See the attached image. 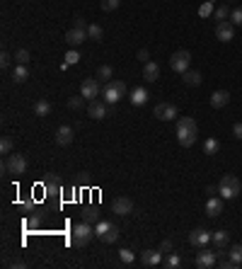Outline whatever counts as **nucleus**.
<instances>
[{"label": "nucleus", "mask_w": 242, "mask_h": 269, "mask_svg": "<svg viewBox=\"0 0 242 269\" xmlns=\"http://www.w3.org/2000/svg\"><path fill=\"white\" fill-rule=\"evenodd\" d=\"M196 136H199V124L191 117L177 119V141H180V145H184V148L194 145L196 143Z\"/></svg>", "instance_id": "obj_1"}, {"label": "nucleus", "mask_w": 242, "mask_h": 269, "mask_svg": "<svg viewBox=\"0 0 242 269\" xmlns=\"http://www.w3.org/2000/svg\"><path fill=\"white\" fill-rule=\"evenodd\" d=\"M240 192H242L240 177H235V175H223V177H221V182H218V194H221L223 199H235Z\"/></svg>", "instance_id": "obj_2"}, {"label": "nucleus", "mask_w": 242, "mask_h": 269, "mask_svg": "<svg viewBox=\"0 0 242 269\" xmlns=\"http://www.w3.org/2000/svg\"><path fill=\"white\" fill-rule=\"evenodd\" d=\"M102 97H104L107 104H117L119 100L126 97V83L123 80H109L107 87L102 90Z\"/></svg>", "instance_id": "obj_3"}, {"label": "nucleus", "mask_w": 242, "mask_h": 269, "mask_svg": "<svg viewBox=\"0 0 242 269\" xmlns=\"http://www.w3.org/2000/svg\"><path fill=\"white\" fill-rule=\"evenodd\" d=\"M92 235H95V228H92V223L82 221V223L73 226V245H75V248H85V245L92 240Z\"/></svg>", "instance_id": "obj_4"}, {"label": "nucleus", "mask_w": 242, "mask_h": 269, "mask_svg": "<svg viewBox=\"0 0 242 269\" xmlns=\"http://www.w3.org/2000/svg\"><path fill=\"white\" fill-rule=\"evenodd\" d=\"M2 170L10 172V175H24V170H27V160H24V155H20V153H10V155L5 158Z\"/></svg>", "instance_id": "obj_5"}, {"label": "nucleus", "mask_w": 242, "mask_h": 269, "mask_svg": "<svg viewBox=\"0 0 242 269\" xmlns=\"http://www.w3.org/2000/svg\"><path fill=\"white\" fill-rule=\"evenodd\" d=\"M189 63H191V54L189 51H175L172 56H170V68L175 70V73H184V70H189Z\"/></svg>", "instance_id": "obj_6"}, {"label": "nucleus", "mask_w": 242, "mask_h": 269, "mask_svg": "<svg viewBox=\"0 0 242 269\" xmlns=\"http://www.w3.org/2000/svg\"><path fill=\"white\" fill-rule=\"evenodd\" d=\"M153 117H158L160 122H172V119H177V107L170 102H160V104H155Z\"/></svg>", "instance_id": "obj_7"}, {"label": "nucleus", "mask_w": 242, "mask_h": 269, "mask_svg": "<svg viewBox=\"0 0 242 269\" xmlns=\"http://www.w3.org/2000/svg\"><path fill=\"white\" fill-rule=\"evenodd\" d=\"M199 269H211L218 265V252H211V250H203L201 248V252H196V262H194Z\"/></svg>", "instance_id": "obj_8"}, {"label": "nucleus", "mask_w": 242, "mask_h": 269, "mask_svg": "<svg viewBox=\"0 0 242 269\" xmlns=\"http://www.w3.org/2000/svg\"><path fill=\"white\" fill-rule=\"evenodd\" d=\"M211 235H213V233H208V230H203V228H196V230L189 233V245L201 250V248H206V245L211 243Z\"/></svg>", "instance_id": "obj_9"}, {"label": "nucleus", "mask_w": 242, "mask_h": 269, "mask_svg": "<svg viewBox=\"0 0 242 269\" xmlns=\"http://www.w3.org/2000/svg\"><path fill=\"white\" fill-rule=\"evenodd\" d=\"M216 37H218V41H225V44L233 41L235 39V24L228 22V20L225 22H218L216 24Z\"/></svg>", "instance_id": "obj_10"}, {"label": "nucleus", "mask_w": 242, "mask_h": 269, "mask_svg": "<svg viewBox=\"0 0 242 269\" xmlns=\"http://www.w3.org/2000/svg\"><path fill=\"white\" fill-rule=\"evenodd\" d=\"M85 39H87V29H85V27H70V29L65 32V41H68L70 46H80Z\"/></svg>", "instance_id": "obj_11"}, {"label": "nucleus", "mask_w": 242, "mask_h": 269, "mask_svg": "<svg viewBox=\"0 0 242 269\" xmlns=\"http://www.w3.org/2000/svg\"><path fill=\"white\" fill-rule=\"evenodd\" d=\"M80 95H82L85 100H95V97L100 95V83H97L95 78L82 80V85H80Z\"/></svg>", "instance_id": "obj_12"}, {"label": "nucleus", "mask_w": 242, "mask_h": 269, "mask_svg": "<svg viewBox=\"0 0 242 269\" xmlns=\"http://www.w3.org/2000/svg\"><path fill=\"white\" fill-rule=\"evenodd\" d=\"M165 252H160V250H145L143 255H141V265L143 267H158V265H162V257Z\"/></svg>", "instance_id": "obj_13"}, {"label": "nucleus", "mask_w": 242, "mask_h": 269, "mask_svg": "<svg viewBox=\"0 0 242 269\" xmlns=\"http://www.w3.org/2000/svg\"><path fill=\"white\" fill-rule=\"evenodd\" d=\"M87 114H90L92 119H104V117L109 114V109H107V102H100V100H90V104H87Z\"/></svg>", "instance_id": "obj_14"}, {"label": "nucleus", "mask_w": 242, "mask_h": 269, "mask_svg": "<svg viewBox=\"0 0 242 269\" xmlns=\"http://www.w3.org/2000/svg\"><path fill=\"white\" fill-rule=\"evenodd\" d=\"M112 211H114L117 216H128V213L133 211V202H131L128 197H117V199L112 202Z\"/></svg>", "instance_id": "obj_15"}, {"label": "nucleus", "mask_w": 242, "mask_h": 269, "mask_svg": "<svg viewBox=\"0 0 242 269\" xmlns=\"http://www.w3.org/2000/svg\"><path fill=\"white\" fill-rule=\"evenodd\" d=\"M208 102H211L213 109H223V107H228V102H230V92H228V90H216V92L208 97Z\"/></svg>", "instance_id": "obj_16"}, {"label": "nucleus", "mask_w": 242, "mask_h": 269, "mask_svg": "<svg viewBox=\"0 0 242 269\" xmlns=\"http://www.w3.org/2000/svg\"><path fill=\"white\" fill-rule=\"evenodd\" d=\"M206 213L211 216V218H218L221 213H223V197H208V202H206Z\"/></svg>", "instance_id": "obj_17"}, {"label": "nucleus", "mask_w": 242, "mask_h": 269, "mask_svg": "<svg viewBox=\"0 0 242 269\" xmlns=\"http://www.w3.org/2000/svg\"><path fill=\"white\" fill-rule=\"evenodd\" d=\"M56 143L59 145H70L73 143V138H75V134H73V126H68V124H63V126H59V131H56Z\"/></svg>", "instance_id": "obj_18"}, {"label": "nucleus", "mask_w": 242, "mask_h": 269, "mask_svg": "<svg viewBox=\"0 0 242 269\" xmlns=\"http://www.w3.org/2000/svg\"><path fill=\"white\" fill-rule=\"evenodd\" d=\"M143 78H145L148 83H155V80L160 78V66H158L155 61H148V63H143Z\"/></svg>", "instance_id": "obj_19"}, {"label": "nucleus", "mask_w": 242, "mask_h": 269, "mask_svg": "<svg viewBox=\"0 0 242 269\" xmlns=\"http://www.w3.org/2000/svg\"><path fill=\"white\" fill-rule=\"evenodd\" d=\"M182 80H184V85H189V87H199V85L203 83V78H201L199 70H184V73H182Z\"/></svg>", "instance_id": "obj_20"}, {"label": "nucleus", "mask_w": 242, "mask_h": 269, "mask_svg": "<svg viewBox=\"0 0 242 269\" xmlns=\"http://www.w3.org/2000/svg\"><path fill=\"white\" fill-rule=\"evenodd\" d=\"M228 240H230V233L228 230H216L211 235V243L216 245V250H225L228 248Z\"/></svg>", "instance_id": "obj_21"}, {"label": "nucleus", "mask_w": 242, "mask_h": 269, "mask_svg": "<svg viewBox=\"0 0 242 269\" xmlns=\"http://www.w3.org/2000/svg\"><path fill=\"white\" fill-rule=\"evenodd\" d=\"M145 102H148V90H145V87H136V90H131V104L143 107Z\"/></svg>", "instance_id": "obj_22"}, {"label": "nucleus", "mask_w": 242, "mask_h": 269, "mask_svg": "<svg viewBox=\"0 0 242 269\" xmlns=\"http://www.w3.org/2000/svg\"><path fill=\"white\" fill-rule=\"evenodd\" d=\"M51 114V102L49 100H37L34 102V117H49Z\"/></svg>", "instance_id": "obj_23"}, {"label": "nucleus", "mask_w": 242, "mask_h": 269, "mask_svg": "<svg viewBox=\"0 0 242 269\" xmlns=\"http://www.w3.org/2000/svg\"><path fill=\"white\" fill-rule=\"evenodd\" d=\"M228 260L233 262V269H238L242 265V245H233L228 250Z\"/></svg>", "instance_id": "obj_24"}, {"label": "nucleus", "mask_w": 242, "mask_h": 269, "mask_svg": "<svg viewBox=\"0 0 242 269\" xmlns=\"http://www.w3.org/2000/svg\"><path fill=\"white\" fill-rule=\"evenodd\" d=\"M87 37H90L92 41H102V39H104V29H102L100 24H95V22H92V24L87 27Z\"/></svg>", "instance_id": "obj_25"}, {"label": "nucleus", "mask_w": 242, "mask_h": 269, "mask_svg": "<svg viewBox=\"0 0 242 269\" xmlns=\"http://www.w3.org/2000/svg\"><path fill=\"white\" fill-rule=\"evenodd\" d=\"M218 150H221V141H218V138H206L203 153H206V155H216Z\"/></svg>", "instance_id": "obj_26"}, {"label": "nucleus", "mask_w": 242, "mask_h": 269, "mask_svg": "<svg viewBox=\"0 0 242 269\" xmlns=\"http://www.w3.org/2000/svg\"><path fill=\"white\" fill-rule=\"evenodd\" d=\"M27 78H29V68L20 66V63H17V66H15V70H12V80H15V83H24Z\"/></svg>", "instance_id": "obj_27"}, {"label": "nucleus", "mask_w": 242, "mask_h": 269, "mask_svg": "<svg viewBox=\"0 0 242 269\" xmlns=\"http://www.w3.org/2000/svg\"><path fill=\"white\" fill-rule=\"evenodd\" d=\"M162 267L165 269H180L182 267V257L180 255H175V252H170V255L162 260Z\"/></svg>", "instance_id": "obj_28"}, {"label": "nucleus", "mask_w": 242, "mask_h": 269, "mask_svg": "<svg viewBox=\"0 0 242 269\" xmlns=\"http://www.w3.org/2000/svg\"><path fill=\"white\" fill-rule=\"evenodd\" d=\"M230 12H233V10H228V2H223V5H218V7H216L213 17H216L218 22H225V20L230 17Z\"/></svg>", "instance_id": "obj_29"}, {"label": "nucleus", "mask_w": 242, "mask_h": 269, "mask_svg": "<svg viewBox=\"0 0 242 269\" xmlns=\"http://www.w3.org/2000/svg\"><path fill=\"white\" fill-rule=\"evenodd\" d=\"M32 61V54L27 51V49H17L15 51V63H20V66H27Z\"/></svg>", "instance_id": "obj_30"}, {"label": "nucleus", "mask_w": 242, "mask_h": 269, "mask_svg": "<svg viewBox=\"0 0 242 269\" xmlns=\"http://www.w3.org/2000/svg\"><path fill=\"white\" fill-rule=\"evenodd\" d=\"M213 2H216V0H206V2H203V5L199 7V17H203V20H206V17H211V15L216 12Z\"/></svg>", "instance_id": "obj_31"}, {"label": "nucleus", "mask_w": 242, "mask_h": 269, "mask_svg": "<svg viewBox=\"0 0 242 269\" xmlns=\"http://www.w3.org/2000/svg\"><path fill=\"white\" fill-rule=\"evenodd\" d=\"M82 221H87V223L95 226V223L100 221V211H97V208H85V211H82Z\"/></svg>", "instance_id": "obj_32"}, {"label": "nucleus", "mask_w": 242, "mask_h": 269, "mask_svg": "<svg viewBox=\"0 0 242 269\" xmlns=\"http://www.w3.org/2000/svg\"><path fill=\"white\" fill-rule=\"evenodd\" d=\"M109 228H112V223H109V221H97V223H95V235L102 240V238H104V233H107Z\"/></svg>", "instance_id": "obj_33"}, {"label": "nucleus", "mask_w": 242, "mask_h": 269, "mask_svg": "<svg viewBox=\"0 0 242 269\" xmlns=\"http://www.w3.org/2000/svg\"><path fill=\"white\" fill-rule=\"evenodd\" d=\"M119 240V228L117 226H112L107 233H104V238H102V243H107V245H112V243H117Z\"/></svg>", "instance_id": "obj_34"}, {"label": "nucleus", "mask_w": 242, "mask_h": 269, "mask_svg": "<svg viewBox=\"0 0 242 269\" xmlns=\"http://www.w3.org/2000/svg\"><path fill=\"white\" fill-rule=\"evenodd\" d=\"M0 153H2V155H10V153H12V136H2V141H0Z\"/></svg>", "instance_id": "obj_35"}, {"label": "nucleus", "mask_w": 242, "mask_h": 269, "mask_svg": "<svg viewBox=\"0 0 242 269\" xmlns=\"http://www.w3.org/2000/svg\"><path fill=\"white\" fill-rule=\"evenodd\" d=\"M112 75H114V68L112 66H100L97 68V78H100V80H112Z\"/></svg>", "instance_id": "obj_36"}, {"label": "nucleus", "mask_w": 242, "mask_h": 269, "mask_svg": "<svg viewBox=\"0 0 242 269\" xmlns=\"http://www.w3.org/2000/svg\"><path fill=\"white\" fill-rule=\"evenodd\" d=\"M230 22H233L235 27H242V5H240V7H235V10L230 12Z\"/></svg>", "instance_id": "obj_37"}, {"label": "nucleus", "mask_w": 242, "mask_h": 269, "mask_svg": "<svg viewBox=\"0 0 242 269\" xmlns=\"http://www.w3.org/2000/svg\"><path fill=\"white\" fill-rule=\"evenodd\" d=\"M119 257H121V262H123V265H133V260H136V255H133L128 248H126V250H121Z\"/></svg>", "instance_id": "obj_38"}, {"label": "nucleus", "mask_w": 242, "mask_h": 269, "mask_svg": "<svg viewBox=\"0 0 242 269\" xmlns=\"http://www.w3.org/2000/svg\"><path fill=\"white\" fill-rule=\"evenodd\" d=\"M82 104H85V97H82V95L68 100V107H70V109H82Z\"/></svg>", "instance_id": "obj_39"}, {"label": "nucleus", "mask_w": 242, "mask_h": 269, "mask_svg": "<svg viewBox=\"0 0 242 269\" xmlns=\"http://www.w3.org/2000/svg\"><path fill=\"white\" fill-rule=\"evenodd\" d=\"M121 5V0H102V10L104 12H112V10H117Z\"/></svg>", "instance_id": "obj_40"}, {"label": "nucleus", "mask_w": 242, "mask_h": 269, "mask_svg": "<svg viewBox=\"0 0 242 269\" xmlns=\"http://www.w3.org/2000/svg\"><path fill=\"white\" fill-rule=\"evenodd\" d=\"M80 61V54L75 51V49H70L68 54H65V63H78Z\"/></svg>", "instance_id": "obj_41"}, {"label": "nucleus", "mask_w": 242, "mask_h": 269, "mask_svg": "<svg viewBox=\"0 0 242 269\" xmlns=\"http://www.w3.org/2000/svg\"><path fill=\"white\" fill-rule=\"evenodd\" d=\"M160 252L170 255V252H172V240H162V243H160Z\"/></svg>", "instance_id": "obj_42"}, {"label": "nucleus", "mask_w": 242, "mask_h": 269, "mask_svg": "<svg viewBox=\"0 0 242 269\" xmlns=\"http://www.w3.org/2000/svg\"><path fill=\"white\" fill-rule=\"evenodd\" d=\"M233 136H235L238 141H242V122H238V124L233 126Z\"/></svg>", "instance_id": "obj_43"}, {"label": "nucleus", "mask_w": 242, "mask_h": 269, "mask_svg": "<svg viewBox=\"0 0 242 269\" xmlns=\"http://www.w3.org/2000/svg\"><path fill=\"white\" fill-rule=\"evenodd\" d=\"M0 66H2V68L10 66V54H7V51H2V54H0Z\"/></svg>", "instance_id": "obj_44"}, {"label": "nucleus", "mask_w": 242, "mask_h": 269, "mask_svg": "<svg viewBox=\"0 0 242 269\" xmlns=\"http://www.w3.org/2000/svg\"><path fill=\"white\" fill-rule=\"evenodd\" d=\"M138 59H141L143 63H148V61H150V54H148V49H141V51H138Z\"/></svg>", "instance_id": "obj_45"}, {"label": "nucleus", "mask_w": 242, "mask_h": 269, "mask_svg": "<svg viewBox=\"0 0 242 269\" xmlns=\"http://www.w3.org/2000/svg\"><path fill=\"white\" fill-rule=\"evenodd\" d=\"M73 27H85V29H87L90 24H85V20H82V17H75V22H73Z\"/></svg>", "instance_id": "obj_46"}, {"label": "nucleus", "mask_w": 242, "mask_h": 269, "mask_svg": "<svg viewBox=\"0 0 242 269\" xmlns=\"http://www.w3.org/2000/svg\"><path fill=\"white\" fill-rule=\"evenodd\" d=\"M206 194H208V197H213V194H218V187H213V185H208V187H206Z\"/></svg>", "instance_id": "obj_47"}, {"label": "nucleus", "mask_w": 242, "mask_h": 269, "mask_svg": "<svg viewBox=\"0 0 242 269\" xmlns=\"http://www.w3.org/2000/svg\"><path fill=\"white\" fill-rule=\"evenodd\" d=\"M225 2H233V0H225Z\"/></svg>", "instance_id": "obj_48"}]
</instances>
